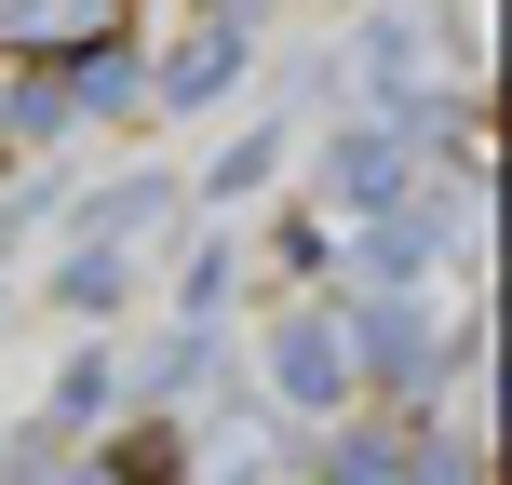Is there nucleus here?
Instances as JSON below:
<instances>
[{"mask_svg": "<svg viewBox=\"0 0 512 485\" xmlns=\"http://www.w3.org/2000/svg\"><path fill=\"white\" fill-rule=\"evenodd\" d=\"M283 391H297V405H337V391H351V351H337V324H297V337H283Z\"/></svg>", "mask_w": 512, "mask_h": 485, "instance_id": "obj_1", "label": "nucleus"}, {"mask_svg": "<svg viewBox=\"0 0 512 485\" xmlns=\"http://www.w3.org/2000/svg\"><path fill=\"white\" fill-rule=\"evenodd\" d=\"M108 0H0V27H14V41H68V27H95Z\"/></svg>", "mask_w": 512, "mask_h": 485, "instance_id": "obj_2", "label": "nucleus"}]
</instances>
